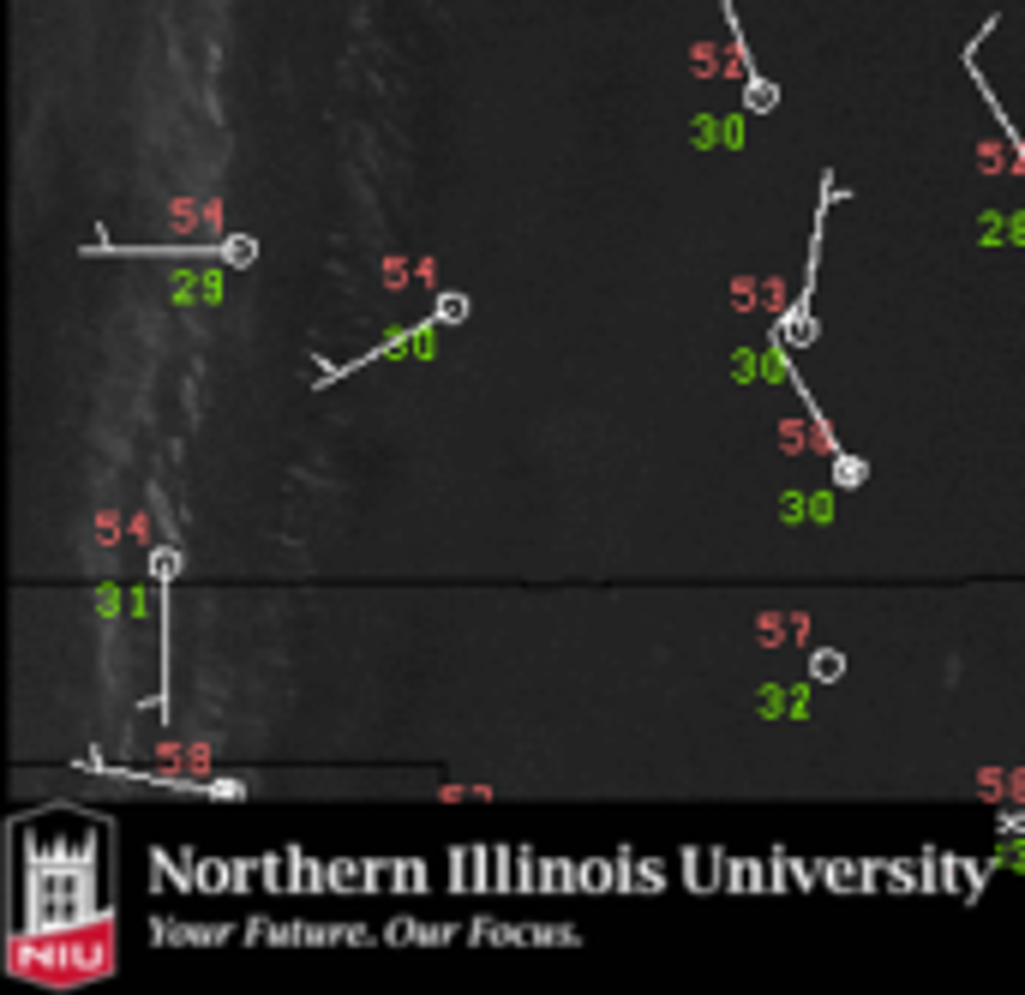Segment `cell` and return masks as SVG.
Masks as SVG:
<instances>
[{"mask_svg":"<svg viewBox=\"0 0 1025 995\" xmlns=\"http://www.w3.org/2000/svg\"><path fill=\"white\" fill-rule=\"evenodd\" d=\"M102 822L72 828V834H24L18 828V864H12V936H60L102 906Z\"/></svg>","mask_w":1025,"mask_h":995,"instance_id":"1","label":"cell"},{"mask_svg":"<svg viewBox=\"0 0 1025 995\" xmlns=\"http://www.w3.org/2000/svg\"><path fill=\"white\" fill-rule=\"evenodd\" d=\"M810 678H816V684H840V678H846V654H840V648H816V654H810Z\"/></svg>","mask_w":1025,"mask_h":995,"instance_id":"2","label":"cell"},{"mask_svg":"<svg viewBox=\"0 0 1025 995\" xmlns=\"http://www.w3.org/2000/svg\"><path fill=\"white\" fill-rule=\"evenodd\" d=\"M744 102L762 114V108H780V84H768V78H756L750 72V84H744Z\"/></svg>","mask_w":1025,"mask_h":995,"instance_id":"3","label":"cell"},{"mask_svg":"<svg viewBox=\"0 0 1025 995\" xmlns=\"http://www.w3.org/2000/svg\"><path fill=\"white\" fill-rule=\"evenodd\" d=\"M870 480V468L858 462V456H846V450H834V486H864Z\"/></svg>","mask_w":1025,"mask_h":995,"instance_id":"4","label":"cell"},{"mask_svg":"<svg viewBox=\"0 0 1025 995\" xmlns=\"http://www.w3.org/2000/svg\"><path fill=\"white\" fill-rule=\"evenodd\" d=\"M216 252H222V258H228V264H240V270H246V264H252V258H258V240H246V234H234V240H222V246H216Z\"/></svg>","mask_w":1025,"mask_h":995,"instance_id":"5","label":"cell"},{"mask_svg":"<svg viewBox=\"0 0 1025 995\" xmlns=\"http://www.w3.org/2000/svg\"><path fill=\"white\" fill-rule=\"evenodd\" d=\"M468 318V300L462 294H438V324H462Z\"/></svg>","mask_w":1025,"mask_h":995,"instance_id":"6","label":"cell"},{"mask_svg":"<svg viewBox=\"0 0 1025 995\" xmlns=\"http://www.w3.org/2000/svg\"><path fill=\"white\" fill-rule=\"evenodd\" d=\"M174 570H180V552H156V558H150V576H156V582H168Z\"/></svg>","mask_w":1025,"mask_h":995,"instance_id":"7","label":"cell"},{"mask_svg":"<svg viewBox=\"0 0 1025 995\" xmlns=\"http://www.w3.org/2000/svg\"><path fill=\"white\" fill-rule=\"evenodd\" d=\"M240 792H246L240 780H210V798H240Z\"/></svg>","mask_w":1025,"mask_h":995,"instance_id":"8","label":"cell"}]
</instances>
